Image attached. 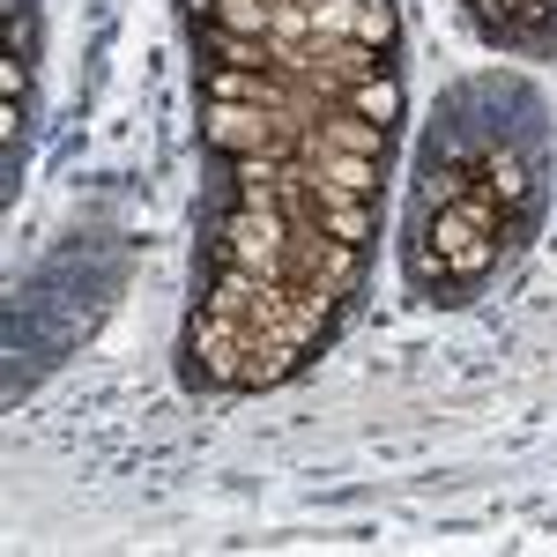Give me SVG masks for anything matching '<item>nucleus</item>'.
<instances>
[{"label": "nucleus", "instance_id": "nucleus-1", "mask_svg": "<svg viewBox=\"0 0 557 557\" xmlns=\"http://www.w3.org/2000/svg\"><path fill=\"white\" fill-rule=\"evenodd\" d=\"M246 349H253V312L238 320V312H194L186 320V380L194 386H238V372H246Z\"/></svg>", "mask_w": 557, "mask_h": 557}, {"label": "nucleus", "instance_id": "nucleus-2", "mask_svg": "<svg viewBox=\"0 0 557 557\" xmlns=\"http://www.w3.org/2000/svg\"><path fill=\"white\" fill-rule=\"evenodd\" d=\"M417 215H424V246L438 253V268H446L454 283H483V275L498 268V238L475 231L461 209H417Z\"/></svg>", "mask_w": 557, "mask_h": 557}, {"label": "nucleus", "instance_id": "nucleus-3", "mask_svg": "<svg viewBox=\"0 0 557 557\" xmlns=\"http://www.w3.org/2000/svg\"><path fill=\"white\" fill-rule=\"evenodd\" d=\"M475 178L498 194V209H528V201H535V164H528L520 149H483V157H475Z\"/></svg>", "mask_w": 557, "mask_h": 557}, {"label": "nucleus", "instance_id": "nucleus-4", "mask_svg": "<svg viewBox=\"0 0 557 557\" xmlns=\"http://www.w3.org/2000/svg\"><path fill=\"white\" fill-rule=\"evenodd\" d=\"M312 141H320V149H349V157H380L386 164L394 127H372V120H357V112H335V120H312Z\"/></svg>", "mask_w": 557, "mask_h": 557}, {"label": "nucleus", "instance_id": "nucleus-5", "mask_svg": "<svg viewBox=\"0 0 557 557\" xmlns=\"http://www.w3.org/2000/svg\"><path fill=\"white\" fill-rule=\"evenodd\" d=\"M335 104L357 112V120H372V127H394V120H401V75L386 67V75H372V83H349Z\"/></svg>", "mask_w": 557, "mask_h": 557}, {"label": "nucleus", "instance_id": "nucleus-6", "mask_svg": "<svg viewBox=\"0 0 557 557\" xmlns=\"http://www.w3.org/2000/svg\"><path fill=\"white\" fill-rule=\"evenodd\" d=\"M312 231L320 238H349V246H372V201L327 194V201H312Z\"/></svg>", "mask_w": 557, "mask_h": 557}, {"label": "nucleus", "instance_id": "nucleus-7", "mask_svg": "<svg viewBox=\"0 0 557 557\" xmlns=\"http://www.w3.org/2000/svg\"><path fill=\"white\" fill-rule=\"evenodd\" d=\"M469 186H475V164H438V157H431L424 178H417V209H454Z\"/></svg>", "mask_w": 557, "mask_h": 557}, {"label": "nucleus", "instance_id": "nucleus-8", "mask_svg": "<svg viewBox=\"0 0 557 557\" xmlns=\"http://www.w3.org/2000/svg\"><path fill=\"white\" fill-rule=\"evenodd\" d=\"M357 45H372L394 60V45H401V15H394V0H364L357 8Z\"/></svg>", "mask_w": 557, "mask_h": 557}, {"label": "nucleus", "instance_id": "nucleus-9", "mask_svg": "<svg viewBox=\"0 0 557 557\" xmlns=\"http://www.w3.org/2000/svg\"><path fill=\"white\" fill-rule=\"evenodd\" d=\"M209 23L238 30V38H268V30H275V8H268V0H215Z\"/></svg>", "mask_w": 557, "mask_h": 557}, {"label": "nucleus", "instance_id": "nucleus-10", "mask_svg": "<svg viewBox=\"0 0 557 557\" xmlns=\"http://www.w3.org/2000/svg\"><path fill=\"white\" fill-rule=\"evenodd\" d=\"M0 104H23V60L15 52L0 60Z\"/></svg>", "mask_w": 557, "mask_h": 557}, {"label": "nucleus", "instance_id": "nucleus-11", "mask_svg": "<svg viewBox=\"0 0 557 557\" xmlns=\"http://www.w3.org/2000/svg\"><path fill=\"white\" fill-rule=\"evenodd\" d=\"M186 15H194V23H209V15H215V0H186Z\"/></svg>", "mask_w": 557, "mask_h": 557}, {"label": "nucleus", "instance_id": "nucleus-12", "mask_svg": "<svg viewBox=\"0 0 557 557\" xmlns=\"http://www.w3.org/2000/svg\"><path fill=\"white\" fill-rule=\"evenodd\" d=\"M268 8H283V0H268Z\"/></svg>", "mask_w": 557, "mask_h": 557}, {"label": "nucleus", "instance_id": "nucleus-13", "mask_svg": "<svg viewBox=\"0 0 557 557\" xmlns=\"http://www.w3.org/2000/svg\"><path fill=\"white\" fill-rule=\"evenodd\" d=\"M469 8H475V0H469Z\"/></svg>", "mask_w": 557, "mask_h": 557}]
</instances>
